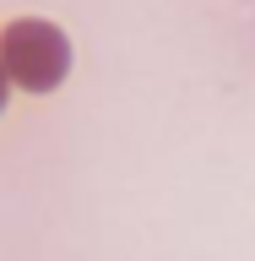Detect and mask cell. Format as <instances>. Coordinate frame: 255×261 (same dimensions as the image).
Segmentation results:
<instances>
[{
    "instance_id": "cell-1",
    "label": "cell",
    "mask_w": 255,
    "mask_h": 261,
    "mask_svg": "<svg viewBox=\"0 0 255 261\" xmlns=\"http://www.w3.org/2000/svg\"><path fill=\"white\" fill-rule=\"evenodd\" d=\"M0 65H6L22 87L44 93V87H54V82L65 76V65H71L65 33L49 28V22H11V28L0 33Z\"/></svg>"
},
{
    "instance_id": "cell-2",
    "label": "cell",
    "mask_w": 255,
    "mask_h": 261,
    "mask_svg": "<svg viewBox=\"0 0 255 261\" xmlns=\"http://www.w3.org/2000/svg\"><path fill=\"white\" fill-rule=\"evenodd\" d=\"M0 103H6V65H0Z\"/></svg>"
}]
</instances>
